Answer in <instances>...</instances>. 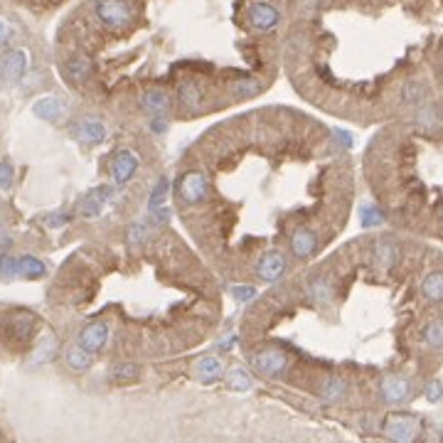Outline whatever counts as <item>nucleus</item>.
I'll return each instance as SVG.
<instances>
[{
  "instance_id": "obj_1",
  "label": "nucleus",
  "mask_w": 443,
  "mask_h": 443,
  "mask_svg": "<svg viewBox=\"0 0 443 443\" xmlns=\"http://www.w3.org/2000/svg\"><path fill=\"white\" fill-rule=\"evenodd\" d=\"M251 367L259 372L266 379H281V377L288 374V357L286 352L276 347H264L259 352L251 354Z\"/></svg>"
},
{
  "instance_id": "obj_2",
  "label": "nucleus",
  "mask_w": 443,
  "mask_h": 443,
  "mask_svg": "<svg viewBox=\"0 0 443 443\" xmlns=\"http://www.w3.org/2000/svg\"><path fill=\"white\" fill-rule=\"evenodd\" d=\"M382 431H384V436L392 438V441H397V443H411L419 438L421 421L411 414H392L384 419Z\"/></svg>"
},
{
  "instance_id": "obj_3",
  "label": "nucleus",
  "mask_w": 443,
  "mask_h": 443,
  "mask_svg": "<svg viewBox=\"0 0 443 443\" xmlns=\"http://www.w3.org/2000/svg\"><path fill=\"white\" fill-rule=\"evenodd\" d=\"M96 17L111 30H123L131 25L133 10L126 0H96Z\"/></svg>"
},
{
  "instance_id": "obj_4",
  "label": "nucleus",
  "mask_w": 443,
  "mask_h": 443,
  "mask_svg": "<svg viewBox=\"0 0 443 443\" xmlns=\"http://www.w3.org/2000/svg\"><path fill=\"white\" fill-rule=\"evenodd\" d=\"M177 195H180L185 205H199L210 195V180H207V175L202 170H188L180 177Z\"/></svg>"
},
{
  "instance_id": "obj_5",
  "label": "nucleus",
  "mask_w": 443,
  "mask_h": 443,
  "mask_svg": "<svg viewBox=\"0 0 443 443\" xmlns=\"http://www.w3.org/2000/svg\"><path fill=\"white\" fill-rule=\"evenodd\" d=\"M288 271V259L283 251L278 249H271L266 251V254H261V259L256 261V276L261 278V281H281L283 276H286Z\"/></svg>"
},
{
  "instance_id": "obj_6",
  "label": "nucleus",
  "mask_w": 443,
  "mask_h": 443,
  "mask_svg": "<svg viewBox=\"0 0 443 443\" xmlns=\"http://www.w3.org/2000/svg\"><path fill=\"white\" fill-rule=\"evenodd\" d=\"M411 394H414V387H411V382L406 379V377H399V374H389L382 379V384H379V397H382L384 404H404V401H409Z\"/></svg>"
},
{
  "instance_id": "obj_7",
  "label": "nucleus",
  "mask_w": 443,
  "mask_h": 443,
  "mask_svg": "<svg viewBox=\"0 0 443 443\" xmlns=\"http://www.w3.org/2000/svg\"><path fill=\"white\" fill-rule=\"evenodd\" d=\"M30 66L28 50H10L0 60V79L6 84H17Z\"/></svg>"
},
{
  "instance_id": "obj_8",
  "label": "nucleus",
  "mask_w": 443,
  "mask_h": 443,
  "mask_svg": "<svg viewBox=\"0 0 443 443\" xmlns=\"http://www.w3.org/2000/svg\"><path fill=\"white\" fill-rule=\"evenodd\" d=\"M109 323L106 320H94L89 323V325H84L82 330H79V345H82L84 350H89L91 354L101 352V350L106 347V343H109Z\"/></svg>"
},
{
  "instance_id": "obj_9",
  "label": "nucleus",
  "mask_w": 443,
  "mask_h": 443,
  "mask_svg": "<svg viewBox=\"0 0 443 443\" xmlns=\"http://www.w3.org/2000/svg\"><path fill=\"white\" fill-rule=\"evenodd\" d=\"M72 136L82 145H99L106 138V123L99 118H82L72 126Z\"/></svg>"
},
{
  "instance_id": "obj_10",
  "label": "nucleus",
  "mask_w": 443,
  "mask_h": 443,
  "mask_svg": "<svg viewBox=\"0 0 443 443\" xmlns=\"http://www.w3.org/2000/svg\"><path fill=\"white\" fill-rule=\"evenodd\" d=\"M318 246H320V242H318V234L313 232V229L298 227L291 234V254H293L296 259L305 261L310 259V256H316Z\"/></svg>"
},
{
  "instance_id": "obj_11",
  "label": "nucleus",
  "mask_w": 443,
  "mask_h": 443,
  "mask_svg": "<svg viewBox=\"0 0 443 443\" xmlns=\"http://www.w3.org/2000/svg\"><path fill=\"white\" fill-rule=\"evenodd\" d=\"M246 20H249V25L254 30L266 33V30L276 28L281 15H278V10L271 6V3H254V6L246 10Z\"/></svg>"
},
{
  "instance_id": "obj_12",
  "label": "nucleus",
  "mask_w": 443,
  "mask_h": 443,
  "mask_svg": "<svg viewBox=\"0 0 443 443\" xmlns=\"http://www.w3.org/2000/svg\"><path fill=\"white\" fill-rule=\"evenodd\" d=\"M138 165H141L138 155L133 153V150H121V153H116V158L111 161V177H114V183L126 185L128 180L136 175Z\"/></svg>"
},
{
  "instance_id": "obj_13",
  "label": "nucleus",
  "mask_w": 443,
  "mask_h": 443,
  "mask_svg": "<svg viewBox=\"0 0 443 443\" xmlns=\"http://www.w3.org/2000/svg\"><path fill=\"white\" fill-rule=\"evenodd\" d=\"M114 199V188L109 185H101V188H94L91 192L84 197L82 202V215L84 217H99L101 212L109 207V202Z\"/></svg>"
},
{
  "instance_id": "obj_14",
  "label": "nucleus",
  "mask_w": 443,
  "mask_h": 443,
  "mask_svg": "<svg viewBox=\"0 0 443 443\" xmlns=\"http://www.w3.org/2000/svg\"><path fill=\"white\" fill-rule=\"evenodd\" d=\"M399 261V246L394 239H379L374 244V249H372V264L377 269H382V271H389L394 269Z\"/></svg>"
},
{
  "instance_id": "obj_15",
  "label": "nucleus",
  "mask_w": 443,
  "mask_h": 443,
  "mask_svg": "<svg viewBox=\"0 0 443 443\" xmlns=\"http://www.w3.org/2000/svg\"><path fill=\"white\" fill-rule=\"evenodd\" d=\"M33 114L37 118H42V121H60L62 114H64V104L57 96H44V99L33 104Z\"/></svg>"
},
{
  "instance_id": "obj_16",
  "label": "nucleus",
  "mask_w": 443,
  "mask_h": 443,
  "mask_svg": "<svg viewBox=\"0 0 443 443\" xmlns=\"http://www.w3.org/2000/svg\"><path fill=\"white\" fill-rule=\"evenodd\" d=\"M222 370H224V365H222V360L217 357V354H207V357L197 360V365H195V374H197L199 382H205V384L219 379Z\"/></svg>"
},
{
  "instance_id": "obj_17",
  "label": "nucleus",
  "mask_w": 443,
  "mask_h": 443,
  "mask_svg": "<svg viewBox=\"0 0 443 443\" xmlns=\"http://www.w3.org/2000/svg\"><path fill=\"white\" fill-rule=\"evenodd\" d=\"M141 106H143L148 114H153V116H163L168 111V106H170V99H168V94L163 89H148L143 94V99H141Z\"/></svg>"
},
{
  "instance_id": "obj_18",
  "label": "nucleus",
  "mask_w": 443,
  "mask_h": 443,
  "mask_svg": "<svg viewBox=\"0 0 443 443\" xmlns=\"http://www.w3.org/2000/svg\"><path fill=\"white\" fill-rule=\"evenodd\" d=\"M10 332L17 343H28L35 335V318L30 313H17L10 320Z\"/></svg>"
},
{
  "instance_id": "obj_19",
  "label": "nucleus",
  "mask_w": 443,
  "mask_h": 443,
  "mask_svg": "<svg viewBox=\"0 0 443 443\" xmlns=\"http://www.w3.org/2000/svg\"><path fill=\"white\" fill-rule=\"evenodd\" d=\"M318 394H320V399L327 401V404H340L345 399V394H347V384H345L340 377H330V379L323 382V387L318 389Z\"/></svg>"
},
{
  "instance_id": "obj_20",
  "label": "nucleus",
  "mask_w": 443,
  "mask_h": 443,
  "mask_svg": "<svg viewBox=\"0 0 443 443\" xmlns=\"http://www.w3.org/2000/svg\"><path fill=\"white\" fill-rule=\"evenodd\" d=\"M47 273V266L44 261H39L37 256H22L17 259V276L28 278V281H37Z\"/></svg>"
},
{
  "instance_id": "obj_21",
  "label": "nucleus",
  "mask_w": 443,
  "mask_h": 443,
  "mask_svg": "<svg viewBox=\"0 0 443 443\" xmlns=\"http://www.w3.org/2000/svg\"><path fill=\"white\" fill-rule=\"evenodd\" d=\"M310 298L316 305H330L332 303V286L325 276H313L308 281Z\"/></svg>"
},
{
  "instance_id": "obj_22",
  "label": "nucleus",
  "mask_w": 443,
  "mask_h": 443,
  "mask_svg": "<svg viewBox=\"0 0 443 443\" xmlns=\"http://www.w3.org/2000/svg\"><path fill=\"white\" fill-rule=\"evenodd\" d=\"M421 293L431 303H443V271H431L421 281Z\"/></svg>"
},
{
  "instance_id": "obj_23",
  "label": "nucleus",
  "mask_w": 443,
  "mask_h": 443,
  "mask_svg": "<svg viewBox=\"0 0 443 443\" xmlns=\"http://www.w3.org/2000/svg\"><path fill=\"white\" fill-rule=\"evenodd\" d=\"M64 360H66V367L72 372H87L89 365H91V352L77 343L64 352Z\"/></svg>"
},
{
  "instance_id": "obj_24",
  "label": "nucleus",
  "mask_w": 443,
  "mask_h": 443,
  "mask_svg": "<svg viewBox=\"0 0 443 443\" xmlns=\"http://www.w3.org/2000/svg\"><path fill=\"white\" fill-rule=\"evenodd\" d=\"M109 377H111V382H116V384L136 382L141 377V367L136 365V362H116V365L111 367Z\"/></svg>"
},
{
  "instance_id": "obj_25",
  "label": "nucleus",
  "mask_w": 443,
  "mask_h": 443,
  "mask_svg": "<svg viewBox=\"0 0 443 443\" xmlns=\"http://www.w3.org/2000/svg\"><path fill=\"white\" fill-rule=\"evenodd\" d=\"M227 384H229V389H234V392H249V389L254 387V379H251L249 370H244V367H232V370L227 372Z\"/></svg>"
},
{
  "instance_id": "obj_26",
  "label": "nucleus",
  "mask_w": 443,
  "mask_h": 443,
  "mask_svg": "<svg viewBox=\"0 0 443 443\" xmlns=\"http://www.w3.org/2000/svg\"><path fill=\"white\" fill-rule=\"evenodd\" d=\"M57 354V338L55 335H47L42 343L35 347L33 357H30V365H42V362H50Z\"/></svg>"
},
{
  "instance_id": "obj_27",
  "label": "nucleus",
  "mask_w": 443,
  "mask_h": 443,
  "mask_svg": "<svg viewBox=\"0 0 443 443\" xmlns=\"http://www.w3.org/2000/svg\"><path fill=\"white\" fill-rule=\"evenodd\" d=\"M148 234H150L148 222H133L126 232V244L131 246V249H141V246L148 242Z\"/></svg>"
},
{
  "instance_id": "obj_28",
  "label": "nucleus",
  "mask_w": 443,
  "mask_h": 443,
  "mask_svg": "<svg viewBox=\"0 0 443 443\" xmlns=\"http://www.w3.org/2000/svg\"><path fill=\"white\" fill-rule=\"evenodd\" d=\"M89 74H91V62H89L87 57H74V60L66 64V77L72 79L74 84L87 82Z\"/></svg>"
},
{
  "instance_id": "obj_29",
  "label": "nucleus",
  "mask_w": 443,
  "mask_h": 443,
  "mask_svg": "<svg viewBox=\"0 0 443 443\" xmlns=\"http://www.w3.org/2000/svg\"><path fill=\"white\" fill-rule=\"evenodd\" d=\"M180 101H183L185 109H199L202 104V87L197 82H185L180 87Z\"/></svg>"
},
{
  "instance_id": "obj_30",
  "label": "nucleus",
  "mask_w": 443,
  "mask_h": 443,
  "mask_svg": "<svg viewBox=\"0 0 443 443\" xmlns=\"http://www.w3.org/2000/svg\"><path fill=\"white\" fill-rule=\"evenodd\" d=\"M424 343L431 350H443V318H433L424 327Z\"/></svg>"
},
{
  "instance_id": "obj_31",
  "label": "nucleus",
  "mask_w": 443,
  "mask_h": 443,
  "mask_svg": "<svg viewBox=\"0 0 443 443\" xmlns=\"http://www.w3.org/2000/svg\"><path fill=\"white\" fill-rule=\"evenodd\" d=\"M261 91V84L256 79H239V82L232 84V94L237 99H251Z\"/></svg>"
},
{
  "instance_id": "obj_32",
  "label": "nucleus",
  "mask_w": 443,
  "mask_h": 443,
  "mask_svg": "<svg viewBox=\"0 0 443 443\" xmlns=\"http://www.w3.org/2000/svg\"><path fill=\"white\" fill-rule=\"evenodd\" d=\"M424 96H426V89H424V84H419V82H409L404 89H401V99H404V104H421Z\"/></svg>"
},
{
  "instance_id": "obj_33",
  "label": "nucleus",
  "mask_w": 443,
  "mask_h": 443,
  "mask_svg": "<svg viewBox=\"0 0 443 443\" xmlns=\"http://www.w3.org/2000/svg\"><path fill=\"white\" fill-rule=\"evenodd\" d=\"M168 190H170V180H168V177H161L158 185H155L153 195H150V199H148V210H155V207L163 205V199L168 197Z\"/></svg>"
},
{
  "instance_id": "obj_34",
  "label": "nucleus",
  "mask_w": 443,
  "mask_h": 443,
  "mask_svg": "<svg viewBox=\"0 0 443 443\" xmlns=\"http://www.w3.org/2000/svg\"><path fill=\"white\" fill-rule=\"evenodd\" d=\"M17 276V259L10 254L0 256V278L3 281H12Z\"/></svg>"
},
{
  "instance_id": "obj_35",
  "label": "nucleus",
  "mask_w": 443,
  "mask_h": 443,
  "mask_svg": "<svg viewBox=\"0 0 443 443\" xmlns=\"http://www.w3.org/2000/svg\"><path fill=\"white\" fill-rule=\"evenodd\" d=\"M12 180H15V170L8 161H0V190L8 192L12 188Z\"/></svg>"
},
{
  "instance_id": "obj_36",
  "label": "nucleus",
  "mask_w": 443,
  "mask_h": 443,
  "mask_svg": "<svg viewBox=\"0 0 443 443\" xmlns=\"http://www.w3.org/2000/svg\"><path fill=\"white\" fill-rule=\"evenodd\" d=\"M382 215L374 210V207H362V227H372V224H379Z\"/></svg>"
},
{
  "instance_id": "obj_37",
  "label": "nucleus",
  "mask_w": 443,
  "mask_h": 443,
  "mask_svg": "<svg viewBox=\"0 0 443 443\" xmlns=\"http://www.w3.org/2000/svg\"><path fill=\"white\" fill-rule=\"evenodd\" d=\"M232 296L237 300H242V303H246V300H251L256 296V288L254 286H234L232 288Z\"/></svg>"
},
{
  "instance_id": "obj_38",
  "label": "nucleus",
  "mask_w": 443,
  "mask_h": 443,
  "mask_svg": "<svg viewBox=\"0 0 443 443\" xmlns=\"http://www.w3.org/2000/svg\"><path fill=\"white\" fill-rule=\"evenodd\" d=\"M443 397V384L441 382H428L426 384V399L428 401H438Z\"/></svg>"
},
{
  "instance_id": "obj_39",
  "label": "nucleus",
  "mask_w": 443,
  "mask_h": 443,
  "mask_svg": "<svg viewBox=\"0 0 443 443\" xmlns=\"http://www.w3.org/2000/svg\"><path fill=\"white\" fill-rule=\"evenodd\" d=\"M10 35H12L10 25H8L6 20H0V44H6L8 39H10Z\"/></svg>"
},
{
  "instance_id": "obj_40",
  "label": "nucleus",
  "mask_w": 443,
  "mask_h": 443,
  "mask_svg": "<svg viewBox=\"0 0 443 443\" xmlns=\"http://www.w3.org/2000/svg\"><path fill=\"white\" fill-rule=\"evenodd\" d=\"M150 126H153V133H163V131H165V128H168V123L163 121L161 116H155L153 121H150Z\"/></svg>"
},
{
  "instance_id": "obj_41",
  "label": "nucleus",
  "mask_w": 443,
  "mask_h": 443,
  "mask_svg": "<svg viewBox=\"0 0 443 443\" xmlns=\"http://www.w3.org/2000/svg\"><path fill=\"white\" fill-rule=\"evenodd\" d=\"M66 222V215H55V217H50V224L52 227H60V224H64Z\"/></svg>"
},
{
  "instance_id": "obj_42",
  "label": "nucleus",
  "mask_w": 443,
  "mask_h": 443,
  "mask_svg": "<svg viewBox=\"0 0 443 443\" xmlns=\"http://www.w3.org/2000/svg\"><path fill=\"white\" fill-rule=\"evenodd\" d=\"M441 222H443V210H441Z\"/></svg>"
}]
</instances>
